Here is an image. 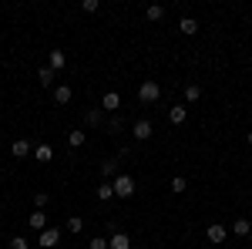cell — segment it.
I'll use <instances>...</instances> for the list:
<instances>
[{
  "label": "cell",
  "instance_id": "obj_1",
  "mask_svg": "<svg viewBox=\"0 0 252 249\" xmlns=\"http://www.w3.org/2000/svg\"><path fill=\"white\" fill-rule=\"evenodd\" d=\"M111 185H115V199H131V195H135V178H131V175H115V178H111Z\"/></svg>",
  "mask_w": 252,
  "mask_h": 249
},
{
  "label": "cell",
  "instance_id": "obj_2",
  "mask_svg": "<svg viewBox=\"0 0 252 249\" xmlns=\"http://www.w3.org/2000/svg\"><path fill=\"white\" fill-rule=\"evenodd\" d=\"M158 98H161V84H158V81H141L138 101H141V105H155Z\"/></svg>",
  "mask_w": 252,
  "mask_h": 249
},
{
  "label": "cell",
  "instance_id": "obj_3",
  "mask_svg": "<svg viewBox=\"0 0 252 249\" xmlns=\"http://www.w3.org/2000/svg\"><path fill=\"white\" fill-rule=\"evenodd\" d=\"M58 243H61V229H58V226H51V229L37 232V246H40V249H54Z\"/></svg>",
  "mask_w": 252,
  "mask_h": 249
},
{
  "label": "cell",
  "instance_id": "obj_4",
  "mask_svg": "<svg viewBox=\"0 0 252 249\" xmlns=\"http://www.w3.org/2000/svg\"><path fill=\"white\" fill-rule=\"evenodd\" d=\"M101 111H104V115H118V111H121V95H118V91H104Z\"/></svg>",
  "mask_w": 252,
  "mask_h": 249
},
{
  "label": "cell",
  "instance_id": "obj_5",
  "mask_svg": "<svg viewBox=\"0 0 252 249\" xmlns=\"http://www.w3.org/2000/svg\"><path fill=\"white\" fill-rule=\"evenodd\" d=\"M81 121H84V128H104V121H108V118H104L101 108H88V111L81 115Z\"/></svg>",
  "mask_w": 252,
  "mask_h": 249
},
{
  "label": "cell",
  "instance_id": "obj_6",
  "mask_svg": "<svg viewBox=\"0 0 252 249\" xmlns=\"http://www.w3.org/2000/svg\"><path fill=\"white\" fill-rule=\"evenodd\" d=\"M152 132H155V128H152V121H148V118L131 121V135H135L138 142H148V138H152Z\"/></svg>",
  "mask_w": 252,
  "mask_h": 249
},
{
  "label": "cell",
  "instance_id": "obj_7",
  "mask_svg": "<svg viewBox=\"0 0 252 249\" xmlns=\"http://www.w3.org/2000/svg\"><path fill=\"white\" fill-rule=\"evenodd\" d=\"M31 152H34V145H31L27 138H14V142H10V155H14V158H27Z\"/></svg>",
  "mask_w": 252,
  "mask_h": 249
},
{
  "label": "cell",
  "instance_id": "obj_8",
  "mask_svg": "<svg viewBox=\"0 0 252 249\" xmlns=\"http://www.w3.org/2000/svg\"><path fill=\"white\" fill-rule=\"evenodd\" d=\"M108 249H131V236H128V232H111V236H108Z\"/></svg>",
  "mask_w": 252,
  "mask_h": 249
},
{
  "label": "cell",
  "instance_id": "obj_9",
  "mask_svg": "<svg viewBox=\"0 0 252 249\" xmlns=\"http://www.w3.org/2000/svg\"><path fill=\"white\" fill-rule=\"evenodd\" d=\"M125 128H128V121H125V115H121V111H118V115H111L108 121H104V132H108V135H121Z\"/></svg>",
  "mask_w": 252,
  "mask_h": 249
},
{
  "label": "cell",
  "instance_id": "obj_10",
  "mask_svg": "<svg viewBox=\"0 0 252 249\" xmlns=\"http://www.w3.org/2000/svg\"><path fill=\"white\" fill-rule=\"evenodd\" d=\"M205 236H209V243H215V246H222L229 232H225V226H222V222H212V226L205 229Z\"/></svg>",
  "mask_w": 252,
  "mask_h": 249
},
{
  "label": "cell",
  "instance_id": "obj_11",
  "mask_svg": "<svg viewBox=\"0 0 252 249\" xmlns=\"http://www.w3.org/2000/svg\"><path fill=\"white\" fill-rule=\"evenodd\" d=\"M27 226H31L34 232H44V229H47V215H44V209H34V212H31V215H27Z\"/></svg>",
  "mask_w": 252,
  "mask_h": 249
},
{
  "label": "cell",
  "instance_id": "obj_12",
  "mask_svg": "<svg viewBox=\"0 0 252 249\" xmlns=\"http://www.w3.org/2000/svg\"><path fill=\"white\" fill-rule=\"evenodd\" d=\"M54 77H58V71H51L47 64L37 68V84H40V88H54Z\"/></svg>",
  "mask_w": 252,
  "mask_h": 249
},
{
  "label": "cell",
  "instance_id": "obj_13",
  "mask_svg": "<svg viewBox=\"0 0 252 249\" xmlns=\"http://www.w3.org/2000/svg\"><path fill=\"white\" fill-rule=\"evenodd\" d=\"M185 118H189V108H185V105H172V108H168V121H172V125H185Z\"/></svg>",
  "mask_w": 252,
  "mask_h": 249
},
{
  "label": "cell",
  "instance_id": "obj_14",
  "mask_svg": "<svg viewBox=\"0 0 252 249\" xmlns=\"http://www.w3.org/2000/svg\"><path fill=\"white\" fill-rule=\"evenodd\" d=\"M178 31H182L185 37H195V34H198V20L195 17H182L178 20Z\"/></svg>",
  "mask_w": 252,
  "mask_h": 249
},
{
  "label": "cell",
  "instance_id": "obj_15",
  "mask_svg": "<svg viewBox=\"0 0 252 249\" xmlns=\"http://www.w3.org/2000/svg\"><path fill=\"white\" fill-rule=\"evenodd\" d=\"M64 64H67V58H64V51H58V47H54V51L47 54V68H51V71H61Z\"/></svg>",
  "mask_w": 252,
  "mask_h": 249
},
{
  "label": "cell",
  "instance_id": "obj_16",
  "mask_svg": "<svg viewBox=\"0 0 252 249\" xmlns=\"http://www.w3.org/2000/svg\"><path fill=\"white\" fill-rule=\"evenodd\" d=\"M71 98H74L71 84H58V88H54V101H58V105H71Z\"/></svg>",
  "mask_w": 252,
  "mask_h": 249
},
{
  "label": "cell",
  "instance_id": "obj_17",
  "mask_svg": "<svg viewBox=\"0 0 252 249\" xmlns=\"http://www.w3.org/2000/svg\"><path fill=\"white\" fill-rule=\"evenodd\" d=\"M161 17H165V7H161V3H148V7H145V20L158 24Z\"/></svg>",
  "mask_w": 252,
  "mask_h": 249
},
{
  "label": "cell",
  "instance_id": "obj_18",
  "mask_svg": "<svg viewBox=\"0 0 252 249\" xmlns=\"http://www.w3.org/2000/svg\"><path fill=\"white\" fill-rule=\"evenodd\" d=\"M84 142H88V132H84V128H74V132H67V145H71V148H81Z\"/></svg>",
  "mask_w": 252,
  "mask_h": 249
},
{
  "label": "cell",
  "instance_id": "obj_19",
  "mask_svg": "<svg viewBox=\"0 0 252 249\" xmlns=\"http://www.w3.org/2000/svg\"><path fill=\"white\" fill-rule=\"evenodd\" d=\"M249 232H252V222H249V219H235V222H232V236H239V239H246Z\"/></svg>",
  "mask_w": 252,
  "mask_h": 249
},
{
  "label": "cell",
  "instance_id": "obj_20",
  "mask_svg": "<svg viewBox=\"0 0 252 249\" xmlns=\"http://www.w3.org/2000/svg\"><path fill=\"white\" fill-rule=\"evenodd\" d=\"M94 195H97V202H111V199H115V185H111V182H101Z\"/></svg>",
  "mask_w": 252,
  "mask_h": 249
},
{
  "label": "cell",
  "instance_id": "obj_21",
  "mask_svg": "<svg viewBox=\"0 0 252 249\" xmlns=\"http://www.w3.org/2000/svg\"><path fill=\"white\" fill-rule=\"evenodd\" d=\"M101 175H104V178L121 175V172H118V158H104V162H101Z\"/></svg>",
  "mask_w": 252,
  "mask_h": 249
},
{
  "label": "cell",
  "instance_id": "obj_22",
  "mask_svg": "<svg viewBox=\"0 0 252 249\" xmlns=\"http://www.w3.org/2000/svg\"><path fill=\"white\" fill-rule=\"evenodd\" d=\"M64 229L71 232V236H78V232L84 229V219H81V215H67V222H64Z\"/></svg>",
  "mask_w": 252,
  "mask_h": 249
},
{
  "label": "cell",
  "instance_id": "obj_23",
  "mask_svg": "<svg viewBox=\"0 0 252 249\" xmlns=\"http://www.w3.org/2000/svg\"><path fill=\"white\" fill-rule=\"evenodd\" d=\"M34 158H37V162H51V158H54V148H51V145H44V142H40L37 148H34Z\"/></svg>",
  "mask_w": 252,
  "mask_h": 249
},
{
  "label": "cell",
  "instance_id": "obj_24",
  "mask_svg": "<svg viewBox=\"0 0 252 249\" xmlns=\"http://www.w3.org/2000/svg\"><path fill=\"white\" fill-rule=\"evenodd\" d=\"M202 98V84H185V101H198Z\"/></svg>",
  "mask_w": 252,
  "mask_h": 249
},
{
  "label": "cell",
  "instance_id": "obj_25",
  "mask_svg": "<svg viewBox=\"0 0 252 249\" xmlns=\"http://www.w3.org/2000/svg\"><path fill=\"white\" fill-rule=\"evenodd\" d=\"M51 206V195L47 192H34V209H47Z\"/></svg>",
  "mask_w": 252,
  "mask_h": 249
},
{
  "label": "cell",
  "instance_id": "obj_26",
  "mask_svg": "<svg viewBox=\"0 0 252 249\" xmlns=\"http://www.w3.org/2000/svg\"><path fill=\"white\" fill-rule=\"evenodd\" d=\"M185 189H189V182H185L182 175H175V178H172V192H175V195H182Z\"/></svg>",
  "mask_w": 252,
  "mask_h": 249
},
{
  "label": "cell",
  "instance_id": "obj_27",
  "mask_svg": "<svg viewBox=\"0 0 252 249\" xmlns=\"http://www.w3.org/2000/svg\"><path fill=\"white\" fill-rule=\"evenodd\" d=\"M97 7H101L97 0H81V10H84V14H97Z\"/></svg>",
  "mask_w": 252,
  "mask_h": 249
},
{
  "label": "cell",
  "instance_id": "obj_28",
  "mask_svg": "<svg viewBox=\"0 0 252 249\" xmlns=\"http://www.w3.org/2000/svg\"><path fill=\"white\" fill-rule=\"evenodd\" d=\"M10 249H31V243H27L24 236H14V239H10Z\"/></svg>",
  "mask_w": 252,
  "mask_h": 249
},
{
  "label": "cell",
  "instance_id": "obj_29",
  "mask_svg": "<svg viewBox=\"0 0 252 249\" xmlns=\"http://www.w3.org/2000/svg\"><path fill=\"white\" fill-rule=\"evenodd\" d=\"M91 249H108V236H94L91 239Z\"/></svg>",
  "mask_w": 252,
  "mask_h": 249
},
{
  "label": "cell",
  "instance_id": "obj_30",
  "mask_svg": "<svg viewBox=\"0 0 252 249\" xmlns=\"http://www.w3.org/2000/svg\"><path fill=\"white\" fill-rule=\"evenodd\" d=\"M246 145H249V148H252V132H249V135H246Z\"/></svg>",
  "mask_w": 252,
  "mask_h": 249
}]
</instances>
